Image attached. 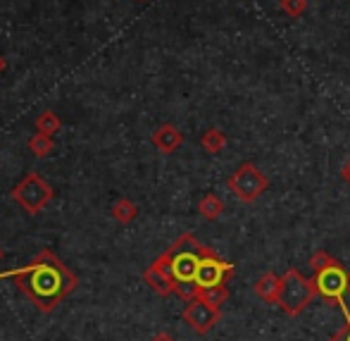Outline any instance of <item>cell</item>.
Wrapping results in <instances>:
<instances>
[{"label":"cell","mask_w":350,"mask_h":341,"mask_svg":"<svg viewBox=\"0 0 350 341\" xmlns=\"http://www.w3.org/2000/svg\"><path fill=\"white\" fill-rule=\"evenodd\" d=\"M10 277L41 313H51L77 289V275L53 251H41L27 268Z\"/></svg>","instance_id":"6da1fadb"},{"label":"cell","mask_w":350,"mask_h":341,"mask_svg":"<svg viewBox=\"0 0 350 341\" xmlns=\"http://www.w3.org/2000/svg\"><path fill=\"white\" fill-rule=\"evenodd\" d=\"M317 296L312 279H308L305 275H300L298 270H286L281 275V286H279V299L277 305L291 318H298L305 308L310 305V301Z\"/></svg>","instance_id":"7a4b0ae2"},{"label":"cell","mask_w":350,"mask_h":341,"mask_svg":"<svg viewBox=\"0 0 350 341\" xmlns=\"http://www.w3.org/2000/svg\"><path fill=\"white\" fill-rule=\"evenodd\" d=\"M226 186H229V191L239 201H243V203H253V201H258L260 196L269 189V179L265 177V172L260 170L258 165H253V162H243V165L236 167L234 175L226 179Z\"/></svg>","instance_id":"3957f363"},{"label":"cell","mask_w":350,"mask_h":341,"mask_svg":"<svg viewBox=\"0 0 350 341\" xmlns=\"http://www.w3.org/2000/svg\"><path fill=\"white\" fill-rule=\"evenodd\" d=\"M53 196H55L53 186L48 184L41 175H36V172H29V175L12 189V201H17L29 215L41 212L43 207L51 203Z\"/></svg>","instance_id":"277c9868"},{"label":"cell","mask_w":350,"mask_h":341,"mask_svg":"<svg viewBox=\"0 0 350 341\" xmlns=\"http://www.w3.org/2000/svg\"><path fill=\"white\" fill-rule=\"evenodd\" d=\"M312 284H314L317 296H322L324 301H332V303L341 305V308L346 305L343 299L350 294V273L341 263L329 265V268L314 273Z\"/></svg>","instance_id":"5b68a950"},{"label":"cell","mask_w":350,"mask_h":341,"mask_svg":"<svg viewBox=\"0 0 350 341\" xmlns=\"http://www.w3.org/2000/svg\"><path fill=\"white\" fill-rule=\"evenodd\" d=\"M231 275H234V265L224 263L212 249H205L203 258H200V265H198V273H196V284H198L200 289L226 284V279H229Z\"/></svg>","instance_id":"8992f818"},{"label":"cell","mask_w":350,"mask_h":341,"mask_svg":"<svg viewBox=\"0 0 350 341\" xmlns=\"http://www.w3.org/2000/svg\"><path fill=\"white\" fill-rule=\"evenodd\" d=\"M143 279H146V284L150 286L157 296L174 294L176 281H174V277H172V255H170V251H165L160 258L152 260L150 268L143 273Z\"/></svg>","instance_id":"52a82bcc"},{"label":"cell","mask_w":350,"mask_h":341,"mask_svg":"<svg viewBox=\"0 0 350 341\" xmlns=\"http://www.w3.org/2000/svg\"><path fill=\"white\" fill-rule=\"evenodd\" d=\"M184 320L196 334H208L210 329L221 320V313H219V308H215V305L205 303V301H200V299H193L186 303Z\"/></svg>","instance_id":"ba28073f"},{"label":"cell","mask_w":350,"mask_h":341,"mask_svg":"<svg viewBox=\"0 0 350 341\" xmlns=\"http://www.w3.org/2000/svg\"><path fill=\"white\" fill-rule=\"evenodd\" d=\"M150 141H152V146H155L157 151L165 153V155H170V153H174L176 148L184 143V134H181L174 125H162V127H157V129L152 131Z\"/></svg>","instance_id":"9c48e42d"},{"label":"cell","mask_w":350,"mask_h":341,"mask_svg":"<svg viewBox=\"0 0 350 341\" xmlns=\"http://www.w3.org/2000/svg\"><path fill=\"white\" fill-rule=\"evenodd\" d=\"M279 286H281V277L274 275V273H265L255 281V294L258 299H262L265 303H272L277 305V299H279Z\"/></svg>","instance_id":"30bf717a"},{"label":"cell","mask_w":350,"mask_h":341,"mask_svg":"<svg viewBox=\"0 0 350 341\" xmlns=\"http://www.w3.org/2000/svg\"><path fill=\"white\" fill-rule=\"evenodd\" d=\"M198 210H200V215H203L205 220L215 222V220H219L221 212H224V201H221L217 194H208V196H203V199H200Z\"/></svg>","instance_id":"8fae6325"},{"label":"cell","mask_w":350,"mask_h":341,"mask_svg":"<svg viewBox=\"0 0 350 341\" xmlns=\"http://www.w3.org/2000/svg\"><path fill=\"white\" fill-rule=\"evenodd\" d=\"M112 217H115L117 222H122V225H129V222H134L136 217H139V205L134 203V201L129 199H120L115 205H112Z\"/></svg>","instance_id":"7c38bea8"},{"label":"cell","mask_w":350,"mask_h":341,"mask_svg":"<svg viewBox=\"0 0 350 341\" xmlns=\"http://www.w3.org/2000/svg\"><path fill=\"white\" fill-rule=\"evenodd\" d=\"M200 146H203L208 153H212V155H217V153L224 151V146H226V134H224L221 129H208L203 136H200Z\"/></svg>","instance_id":"4fadbf2b"},{"label":"cell","mask_w":350,"mask_h":341,"mask_svg":"<svg viewBox=\"0 0 350 341\" xmlns=\"http://www.w3.org/2000/svg\"><path fill=\"white\" fill-rule=\"evenodd\" d=\"M60 129H62L60 115H55L53 110H46V112H41V115H38V120H36V131L53 136V134H57Z\"/></svg>","instance_id":"5bb4252c"},{"label":"cell","mask_w":350,"mask_h":341,"mask_svg":"<svg viewBox=\"0 0 350 341\" xmlns=\"http://www.w3.org/2000/svg\"><path fill=\"white\" fill-rule=\"evenodd\" d=\"M29 151L33 153L36 157H48L53 153V148H55V143H53V136H48V134H33L31 138H29Z\"/></svg>","instance_id":"9a60e30c"},{"label":"cell","mask_w":350,"mask_h":341,"mask_svg":"<svg viewBox=\"0 0 350 341\" xmlns=\"http://www.w3.org/2000/svg\"><path fill=\"white\" fill-rule=\"evenodd\" d=\"M198 299L205 301V303H210V305H215V308H219V305L224 303L226 299H229V289H226L224 284L205 286V289L198 291Z\"/></svg>","instance_id":"2e32d148"},{"label":"cell","mask_w":350,"mask_h":341,"mask_svg":"<svg viewBox=\"0 0 350 341\" xmlns=\"http://www.w3.org/2000/svg\"><path fill=\"white\" fill-rule=\"evenodd\" d=\"M279 8L284 14L295 19V17H303V12L308 10V0H279Z\"/></svg>","instance_id":"e0dca14e"},{"label":"cell","mask_w":350,"mask_h":341,"mask_svg":"<svg viewBox=\"0 0 350 341\" xmlns=\"http://www.w3.org/2000/svg\"><path fill=\"white\" fill-rule=\"evenodd\" d=\"M198 291H200V286L196 284V281H176L174 284V294L179 296V299H184L186 303L198 299Z\"/></svg>","instance_id":"ac0fdd59"},{"label":"cell","mask_w":350,"mask_h":341,"mask_svg":"<svg viewBox=\"0 0 350 341\" xmlns=\"http://www.w3.org/2000/svg\"><path fill=\"white\" fill-rule=\"evenodd\" d=\"M338 260L334 258L329 251H317V253L310 258V268H312V273H319V270H324V268H329V265H336Z\"/></svg>","instance_id":"d6986e66"},{"label":"cell","mask_w":350,"mask_h":341,"mask_svg":"<svg viewBox=\"0 0 350 341\" xmlns=\"http://www.w3.org/2000/svg\"><path fill=\"white\" fill-rule=\"evenodd\" d=\"M343 313H346V325H343V327L338 329V332L334 334L329 341H350V313H348L346 305H343Z\"/></svg>","instance_id":"ffe728a7"},{"label":"cell","mask_w":350,"mask_h":341,"mask_svg":"<svg viewBox=\"0 0 350 341\" xmlns=\"http://www.w3.org/2000/svg\"><path fill=\"white\" fill-rule=\"evenodd\" d=\"M341 177H343V181H346V184L350 186V160L346 162V165H343V170H341Z\"/></svg>","instance_id":"44dd1931"},{"label":"cell","mask_w":350,"mask_h":341,"mask_svg":"<svg viewBox=\"0 0 350 341\" xmlns=\"http://www.w3.org/2000/svg\"><path fill=\"white\" fill-rule=\"evenodd\" d=\"M150 341H174V339H172L170 334H165V332H162V334H155V337H152Z\"/></svg>","instance_id":"7402d4cb"},{"label":"cell","mask_w":350,"mask_h":341,"mask_svg":"<svg viewBox=\"0 0 350 341\" xmlns=\"http://www.w3.org/2000/svg\"><path fill=\"white\" fill-rule=\"evenodd\" d=\"M5 67H8V62H5V58H3V55H0V74H3V72H5Z\"/></svg>","instance_id":"603a6c76"},{"label":"cell","mask_w":350,"mask_h":341,"mask_svg":"<svg viewBox=\"0 0 350 341\" xmlns=\"http://www.w3.org/2000/svg\"><path fill=\"white\" fill-rule=\"evenodd\" d=\"M3 255H5V251H3V249H0V260H3Z\"/></svg>","instance_id":"cb8c5ba5"}]
</instances>
